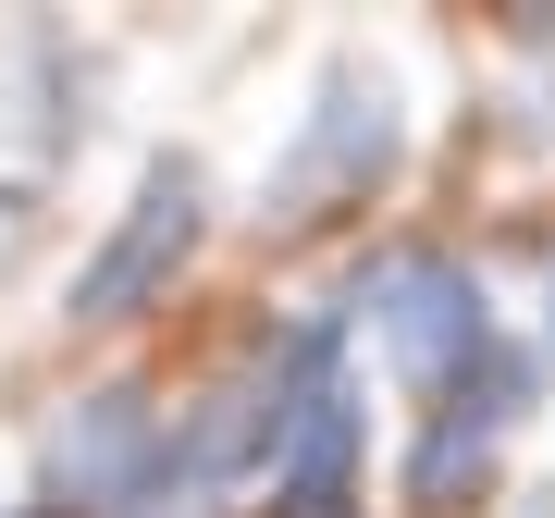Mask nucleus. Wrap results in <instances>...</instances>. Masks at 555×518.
Here are the masks:
<instances>
[{
  "label": "nucleus",
  "mask_w": 555,
  "mask_h": 518,
  "mask_svg": "<svg viewBox=\"0 0 555 518\" xmlns=\"http://www.w3.org/2000/svg\"><path fill=\"white\" fill-rule=\"evenodd\" d=\"M149 222H137V235H124L112 259H100V284H87V321H112L124 297H137V284L160 272V259H173L185 247V210H198V185H185V173H149V198H137Z\"/></svg>",
  "instance_id": "nucleus-1"
}]
</instances>
